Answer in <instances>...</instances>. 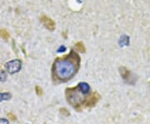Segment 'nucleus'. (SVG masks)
Listing matches in <instances>:
<instances>
[{"label":"nucleus","mask_w":150,"mask_h":124,"mask_svg":"<svg viewBox=\"0 0 150 124\" xmlns=\"http://www.w3.org/2000/svg\"><path fill=\"white\" fill-rule=\"evenodd\" d=\"M79 55L71 51L62 58H57L52 67V78L54 82H66L74 77L80 68Z\"/></svg>","instance_id":"obj_1"},{"label":"nucleus","mask_w":150,"mask_h":124,"mask_svg":"<svg viewBox=\"0 0 150 124\" xmlns=\"http://www.w3.org/2000/svg\"><path fill=\"white\" fill-rule=\"evenodd\" d=\"M91 88L87 82H79L78 86L74 87H69L65 90V96L68 103L70 105L81 112L83 107L87 108V104L90 99L92 94Z\"/></svg>","instance_id":"obj_2"},{"label":"nucleus","mask_w":150,"mask_h":124,"mask_svg":"<svg viewBox=\"0 0 150 124\" xmlns=\"http://www.w3.org/2000/svg\"><path fill=\"white\" fill-rule=\"evenodd\" d=\"M5 67L8 73L13 74L20 71L22 68V62L19 59L12 60L6 63Z\"/></svg>","instance_id":"obj_3"},{"label":"nucleus","mask_w":150,"mask_h":124,"mask_svg":"<svg viewBox=\"0 0 150 124\" xmlns=\"http://www.w3.org/2000/svg\"><path fill=\"white\" fill-rule=\"evenodd\" d=\"M119 73H120V75L123 78L124 81L129 82V83H134V78H132V73H131V72L127 68L120 67L119 68Z\"/></svg>","instance_id":"obj_4"},{"label":"nucleus","mask_w":150,"mask_h":124,"mask_svg":"<svg viewBox=\"0 0 150 124\" xmlns=\"http://www.w3.org/2000/svg\"><path fill=\"white\" fill-rule=\"evenodd\" d=\"M41 22L43 23V25L45 26V27L48 29L49 31H54L56 27L55 23H54L50 18L45 16V15H42L41 16Z\"/></svg>","instance_id":"obj_5"},{"label":"nucleus","mask_w":150,"mask_h":124,"mask_svg":"<svg viewBox=\"0 0 150 124\" xmlns=\"http://www.w3.org/2000/svg\"><path fill=\"white\" fill-rule=\"evenodd\" d=\"M74 49L76 51L78 52H80V53H85V47H84V44L82 43V42H79L75 44Z\"/></svg>","instance_id":"obj_6"},{"label":"nucleus","mask_w":150,"mask_h":124,"mask_svg":"<svg viewBox=\"0 0 150 124\" xmlns=\"http://www.w3.org/2000/svg\"><path fill=\"white\" fill-rule=\"evenodd\" d=\"M118 43H119V45H120L121 47L127 46V45H129V38L128 36H123V37L120 38Z\"/></svg>","instance_id":"obj_7"},{"label":"nucleus","mask_w":150,"mask_h":124,"mask_svg":"<svg viewBox=\"0 0 150 124\" xmlns=\"http://www.w3.org/2000/svg\"><path fill=\"white\" fill-rule=\"evenodd\" d=\"M12 95L9 92H3V93H0V102H3V101H7V100H9Z\"/></svg>","instance_id":"obj_8"},{"label":"nucleus","mask_w":150,"mask_h":124,"mask_svg":"<svg viewBox=\"0 0 150 124\" xmlns=\"http://www.w3.org/2000/svg\"><path fill=\"white\" fill-rule=\"evenodd\" d=\"M35 91H36V93H37L38 96H42L43 95V89L40 87L39 86H36V87H35Z\"/></svg>","instance_id":"obj_9"},{"label":"nucleus","mask_w":150,"mask_h":124,"mask_svg":"<svg viewBox=\"0 0 150 124\" xmlns=\"http://www.w3.org/2000/svg\"><path fill=\"white\" fill-rule=\"evenodd\" d=\"M7 78V75L4 72H0V82L5 81Z\"/></svg>","instance_id":"obj_10"},{"label":"nucleus","mask_w":150,"mask_h":124,"mask_svg":"<svg viewBox=\"0 0 150 124\" xmlns=\"http://www.w3.org/2000/svg\"><path fill=\"white\" fill-rule=\"evenodd\" d=\"M60 112H61V113L64 114V116H69L70 113H69V111L66 109V108H61L60 109Z\"/></svg>","instance_id":"obj_11"},{"label":"nucleus","mask_w":150,"mask_h":124,"mask_svg":"<svg viewBox=\"0 0 150 124\" xmlns=\"http://www.w3.org/2000/svg\"><path fill=\"white\" fill-rule=\"evenodd\" d=\"M0 124H10L9 122L5 118H0Z\"/></svg>","instance_id":"obj_12"},{"label":"nucleus","mask_w":150,"mask_h":124,"mask_svg":"<svg viewBox=\"0 0 150 124\" xmlns=\"http://www.w3.org/2000/svg\"><path fill=\"white\" fill-rule=\"evenodd\" d=\"M65 50H66V48H65L64 46H63V47H60L59 49H58V52L60 53V52H64Z\"/></svg>","instance_id":"obj_13"},{"label":"nucleus","mask_w":150,"mask_h":124,"mask_svg":"<svg viewBox=\"0 0 150 124\" xmlns=\"http://www.w3.org/2000/svg\"><path fill=\"white\" fill-rule=\"evenodd\" d=\"M8 117H10V118L12 119V120H16V117H15V116H13V114L9 113L8 114Z\"/></svg>","instance_id":"obj_14"}]
</instances>
